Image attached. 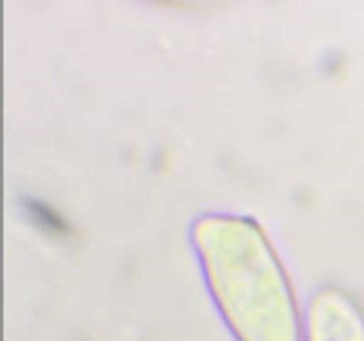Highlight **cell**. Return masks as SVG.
<instances>
[{"label":"cell","mask_w":364,"mask_h":341,"mask_svg":"<svg viewBox=\"0 0 364 341\" xmlns=\"http://www.w3.org/2000/svg\"><path fill=\"white\" fill-rule=\"evenodd\" d=\"M194 240L215 301L238 341H301L290 281L258 224L205 215Z\"/></svg>","instance_id":"cell-1"},{"label":"cell","mask_w":364,"mask_h":341,"mask_svg":"<svg viewBox=\"0 0 364 341\" xmlns=\"http://www.w3.org/2000/svg\"><path fill=\"white\" fill-rule=\"evenodd\" d=\"M308 341H364V313L336 288L320 291L309 304Z\"/></svg>","instance_id":"cell-2"}]
</instances>
